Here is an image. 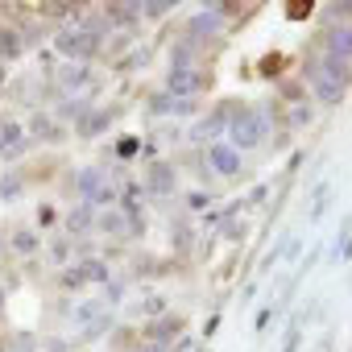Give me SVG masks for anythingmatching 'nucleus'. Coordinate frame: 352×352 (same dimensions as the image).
<instances>
[{"instance_id": "nucleus-1", "label": "nucleus", "mask_w": 352, "mask_h": 352, "mask_svg": "<svg viewBox=\"0 0 352 352\" xmlns=\"http://www.w3.org/2000/svg\"><path fill=\"white\" fill-rule=\"evenodd\" d=\"M348 79H352V67L344 63V58H323V63H315L311 67V83H315V100H323V104H340V96H344V87H348Z\"/></svg>"}, {"instance_id": "nucleus-2", "label": "nucleus", "mask_w": 352, "mask_h": 352, "mask_svg": "<svg viewBox=\"0 0 352 352\" xmlns=\"http://www.w3.org/2000/svg\"><path fill=\"white\" fill-rule=\"evenodd\" d=\"M100 42H104V21L75 25V30H58V38H54L58 54H67V58H91L100 50Z\"/></svg>"}, {"instance_id": "nucleus-3", "label": "nucleus", "mask_w": 352, "mask_h": 352, "mask_svg": "<svg viewBox=\"0 0 352 352\" xmlns=\"http://www.w3.org/2000/svg\"><path fill=\"white\" fill-rule=\"evenodd\" d=\"M265 112H257V108H232V124H228V133H232V149H249V145H261V137H265Z\"/></svg>"}, {"instance_id": "nucleus-4", "label": "nucleus", "mask_w": 352, "mask_h": 352, "mask_svg": "<svg viewBox=\"0 0 352 352\" xmlns=\"http://www.w3.org/2000/svg\"><path fill=\"white\" fill-rule=\"evenodd\" d=\"M204 91V71L195 67V63H174L170 71H166V96H174V100H191V96H199Z\"/></svg>"}, {"instance_id": "nucleus-5", "label": "nucleus", "mask_w": 352, "mask_h": 352, "mask_svg": "<svg viewBox=\"0 0 352 352\" xmlns=\"http://www.w3.org/2000/svg\"><path fill=\"white\" fill-rule=\"evenodd\" d=\"M96 282H108V265L104 261H79V265H71V270H63V286H71V290H79V286H96Z\"/></svg>"}, {"instance_id": "nucleus-6", "label": "nucleus", "mask_w": 352, "mask_h": 352, "mask_svg": "<svg viewBox=\"0 0 352 352\" xmlns=\"http://www.w3.org/2000/svg\"><path fill=\"white\" fill-rule=\"evenodd\" d=\"M208 162L216 174H224V179H232V174H241V149H232L228 141H216L208 149Z\"/></svg>"}, {"instance_id": "nucleus-7", "label": "nucleus", "mask_w": 352, "mask_h": 352, "mask_svg": "<svg viewBox=\"0 0 352 352\" xmlns=\"http://www.w3.org/2000/svg\"><path fill=\"white\" fill-rule=\"evenodd\" d=\"M323 42H327V54H331V58L352 63V25L331 21V25H327V34H323Z\"/></svg>"}, {"instance_id": "nucleus-8", "label": "nucleus", "mask_w": 352, "mask_h": 352, "mask_svg": "<svg viewBox=\"0 0 352 352\" xmlns=\"http://www.w3.org/2000/svg\"><path fill=\"white\" fill-rule=\"evenodd\" d=\"M25 145H30V137L17 124H0V157H17Z\"/></svg>"}, {"instance_id": "nucleus-9", "label": "nucleus", "mask_w": 352, "mask_h": 352, "mask_svg": "<svg viewBox=\"0 0 352 352\" xmlns=\"http://www.w3.org/2000/svg\"><path fill=\"white\" fill-rule=\"evenodd\" d=\"M108 183H104V170H96V166H87L83 174H79V191H83V199H87V208L96 204V195L104 191Z\"/></svg>"}, {"instance_id": "nucleus-10", "label": "nucleus", "mask_w": 352, "mask_h": 352, "mask_svg": "<svg viewBox=\"0 0 352 352\" xmlns=\"http://www.w3.org/2000/svg\"><path fill=\"white\" fill-rule=\"evenodd\" d=\"M149 191H153V195H170V191H174V170H170V166H162V162L149 166Z\"/></svg>"}, {"instance_id": "nucleus-11", "label": "nucleus", "mask_w": 352, "mask_h": 352, "mask_svg": "<svg viewBox=\"0 0 352 352\" xmlns=\"http://www.w3.org/2000/svg\"><path fill=\"white\" fill-rule=\"evenodd\" d=\"M179 327H183V323H179V319H174V315H170V319H162V323H153V327H149V344H157V348H166V344H170L174 336H179Z\"/></svg>"}, {"instance_id": "nucleus-12", "label": "nucleus", "mask_w": 352, "mask_h": 352, "mask_svg": "<svg viewBox=\"0 0 352 352\" xmlns=\"http://www.w3.org/2000/svg\"><path fill=\"white\" fill-rule=\"evenodd\" d=\"M21 50H25V38L9 25H0V58H17Z\"/></svg>"}, {"instance_id": "nucleus-13", "label": "nucleus", "mask_w": 352, "mask_h": 352, "mask_svg": "<svg viewBox=\"0 0 352 352\" xmlns=\"http://www.w3.org/2000/svg\"><path fill=\"white\" fill-rule=\"evenodd\" d=\"M124 228H129V216H120V212H104V216H100V232L124 236Z\"/></svg>"}, {"instance_id": "nucleus-14", "label": "nucleus", "mask_w": 352, "mask_h": 352, "mask_svg": "<svg viewBox=\"0 0 352 352\" xmlns=\"http://www.w3.org/2000/svg\"><path fill=\"white\" fill-rule=\"evenodd\" d=\"M67 228H71V232H87V228H91V208H87V204L75 208V212L67 216Z\"/></svg>"}, {"instance_id": "nucleus-15", "label": "nucleus", "mask_w": 352, "mask_h": 352, "mask_svg": "<svg viewBox=\"0 0 352 352\" xmlns=\"http://www.w3.org/2000/svg\"><path fill=\"white\" fill-rule=\"evenodd\" d=\"M13 249H17V253H34V249H38V236H34V232H17V236H13Z\"/></svg>"}, {"instance_id": "nucleus-16", "label": "nucleus", "mask_w": 352, "mask_h": 352, "mask_svg": "<svg viewBox=\"0 0 352 352\" xmlns=\"http://www.w3.org/2000/svg\"><path fill=\"white\" fill-rule=\"evenodd\" d=\"M87 83V71H63V87H79Z\"/></svg>"}, {"instance_id": "nucleus-17", "label": "nucleus", "mask_w": 352, "mask_h": 352, "mask_svg": "<svg viewBox=\"0 0 352 352\" xmlns=\"http://www.w3.org/2000/svg\"><path fill=\"white\" fill-rule=\"evenodd\" d=\"M137 149H141V141H137V137H124V141L116 145V153H120V157H133Z\"/></svg>"}, {"instance_id": "nucleus-18", "label": "nucleus", "mask_w": 352, "mask_h": 352, "mask_svg": "<svg viewBox=\"0 0 352 352\" xmlns=\"http://www.w3.org/2000/svg\"><path fill=\"white\" fill-rule=\"evenodd\" d=\"M17 191H21V179H13V174H9V179L0 183V195H5V199H13Z\"/></svg>"}, {"instance_id": "nucleus-19", "label": "nucleus", "mask_w": 352, "mask_h": 352, "mask_svg": "<svg viewBox=\"0 0 352 352\" xmlns=\"http://www.w3.org/2000/svg\"><path fill=\"white\" fill-rule=\"evenodd\" d=\"M141 311L157 315V311H166V298H157V294H153V298H145V302H141Z\"/></svg>"}, {"instance_id": "nucleus-20", "label": "nucleus", "mask_w": 352, "mask_h": 352, "mask_svg": "<svg viewBox=\"0 0 352 352\" xmlns=\"http://www.w3.org/2000/svg\"><path fill=\"white\" fill-rule=\"evenodd\" d=\"M208 199H212V195H204V191H195V195H191V208H208Z\"/></svg>"}, {"instance_id": "nucleus-21", "label": "nucleus", "mask_w": 352, "mask_h": 352, "mask_svg": "<svg viewBox=\"0 0 352 352\" xmlns=\"http://www.w3.org/2000/svg\"><path fill=\"white\" fill-rule=\"evenodd\" d=\"M145 352H166V348H157V344H149V348H145Z\"/></svg>"}]
</instances>
